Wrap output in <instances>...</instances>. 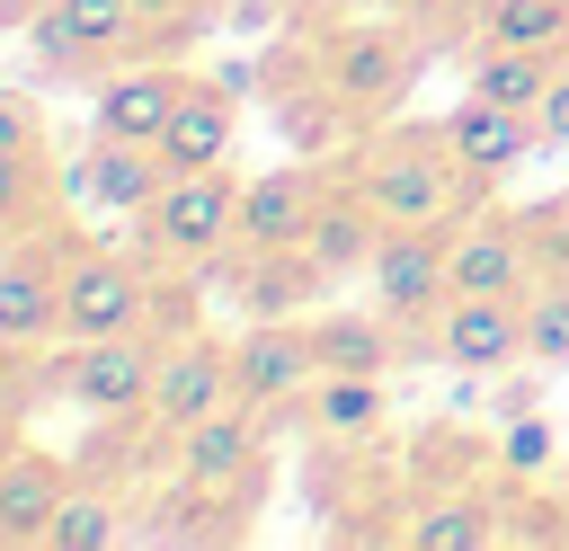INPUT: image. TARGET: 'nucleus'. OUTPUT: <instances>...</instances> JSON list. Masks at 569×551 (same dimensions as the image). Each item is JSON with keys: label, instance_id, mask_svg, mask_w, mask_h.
<instances>
[{"label": "nucleus", "instance_id": "nucleus-1", "mask_svg": "<svg viewBox=\"0 0 569 551\" xmlns=\"http://www.w3.org/2000/svg\"><path fill=\"white\" fill-rule=\"evenodd\" d=\"M347 178L382 204V222H462L471 204H489L462 169V151L445 142V124H365Z\"/></svg>", "mask_w": 569, "mask_h": 551}, {"label": "nucleus", "instance_id": "nucleus-2", "mask_svg": "<svg viewBox=\"0 0 569 551\" xmlns=\"http://www.w3.org/2000/svg\"><path fill=\"white\" fill-rule=\"evenodd\" d=\"M302 44H311L320 80L338 89V107L356 116V133L391 124L409 107V80H418V53H427V36L391 27V18H329V27H302Z\"/></svg>", "mask_w": 569, "mask_h": 551}, {"label": "nucleus", "instance_id": "nucleus-3", "mask_svg": "<svg viewBox=\"0 0 569 551\" xmlns=\"http://www.w3.org/2000/svg\"><path fill=\"white\" fill-rule=\"evenodd\" d=\"M240 169L213 160V169H169V187L133 213V249L169 276H196V267H222V249L240 240Z\"/></svg>", "mask_w": 569, "mask_h": 551}, {"label": "nucleus", "instance_id": "nucleus-4", "mask_svg": "<svg viewBox=\"0 0 569 551\" xmlns=\"http://www.w3.org/2000/svg\"><path fill=\"white\" fill-rule=\"evenodd\" d=\"M160 293L169 267H151L142 249H107L80 240L62 267V338H124V329H160ZM169 338V329H160Z\"/></svg>", "mask_w": 569, "mask_h": 551}, {"label": "nucleus", "instance_id": "nucleus-5", "mask_svg": "<svg viewBox=\"0 0 569 551\" xmlns=\"http://www.w3.org/2000/svg\"><path fill=\"white\" fill-rule=\"evenodd\" d=\"M365 302L409 347H427L436 311L453 302V222H391L382 249H373V267H365Z\"/></svg>", "mask_w": 569, "mask_h": 551}, {"label": "nucleus", "instance_id": "nucleus-6", "mask_svg": "<svg viewBox=\"0 0 569 551\" xmlns=\"http://www.w3.org/2000/svg\"><path fill=\"white\" fill-rule=\"evenodd\" d=\"M160 329H124V338H62L53 355V391L80 409V418H124V409H151V382H160Z\"/></svg>", "mask_w": 569, "mask_h": 551}, {"label": "nucleus", "instance_id": "nucleus-7", "mask_svg": "<svg viewBox=\"0 0 569 551\" xmlns=\"http://www.w3.org/2000/svg\"><path fill=\"white\" fill-rule=\"evenodd\" d=\"M71 196H62V160H53V133L36 116V98L0 89V249L62 222Z\"/></svg>", "mask_w": 569, "mask_h": 551}, {"label": "nucleus", "instance_id": "nucleus-8", "mask_svg": "<svg viewBox=\"0 0 569 551\" xmlns=\"http://www.w3.org/2000/svg\"><path fill=\"white\" fill-rule=\"evenodd\" d=\"M258 98H267V116H276V133H284L293 160H338V151L356 142V116L338 107V89L320 80V62H311L302 36L258 62Z\"/></svg>", "mask_w": 569, "mask_h": 551}, {"label": "nucleus", "instance_id": "nucleus-9", "mask_svg": "<svg viewBox=\"0 0 569 551\" xmlns=\"http://www.w3.org/2000/svg\"><path fill=\"white\" fill-rule=\"evenodd\" d=\"M267 435H276V427H267L258 409H222V418H204V427H187V435L169 444V471L258 515V507H267V480H276Z\"/></svg>", "mask_w": 569, "mask_h": 551}, {"label": "nucleus", "instance_id": "nucleus-10", "mask_svg": "<svg viewBox=\"0 0 569 551\" xmlns=\"http://www.w3.org/2000/svg\"><path fill=\"white\" fill-rule=\"evenodd\" d=\"M71 249H80L71 213L0 249V347H44V338H62V267H71Z\"/></svg>", "mask_w": 569, "mask_h": 551}, {"label": "nucleus", "instance_id": "nucleus-11", "mask_svg": "<svg viewBox=\"0 0 569 551\" xmlns=\"http://www.w3.org/2000/svg\"><path fill=\"white\" fill-rule=\"evenodd\" d=\"M427 355L462 382H498L525 364V293H453L427 329Z\"/></svg>", "mask_w": 569, "mask_h": 551}, {"label": "nucleus", "instance_id": "nucleus-12", "mask_svg": "<svg viewBox=\"0 0 569 551\" xmlns=\"http://www.w3.org/2000/svg\"><path fill=\"white\" fill-rule=\"evenodd\" d=\"M231 364H240V409H258L267 427H284L302 409V391L320 382V338H311V311L302 320H249L231 338Z\"/></svg>", "mask_w": 569, "mask_h": 551}, {"label": "nucleus", "instance_id": "nucleus-13", "mask_svg": "<svg viewBox=\"0 0 569 551\" xmlns=\"http://www.w3.org/2000/svg\"><path fill=\"white\" fill-rule=\"evenodd\" d=\"M27 44L44 80H107L116 62H133V0H53Z\"/></svg>", "mask_w": 569, "mask_h": 551}, {"label": "nucleus", "instance_id": "nucleus-14", "mask_svg": "<svg viewBox=\"0 0 569 551\" xmlns=\"http://www.w3.org/2000/svg\"><path fill=\"white\" fill-rule=\"evenodd\" d=\"M222 409H240V364H231V338H213V329H178V338L160 347L151 418H160L169 435H187V427H204V418H222Z\"/></svg>", "mask_w": 569, "mask_h": 551}, {"label": "nucleus", "instance_id": "nucleus-15", "mask_svg": "<svg viewBox=\"0 0 569 551\" xmlns=\"http://www.w3.org/2000/svg\"><path fill=\"white\" fill-rule=\"evenodd\" d=\"M160 187H169L160 142H116V133H98V124H89V142L62 160V196H71V213H142Z\"/></svg>", "mask_w": 569, "mask_h": 551}, {"label": "nucleus", "instance_id": "nucleus-16", "mask_svg": "<svg viewBox=\"0 0 569 551\" xmlns=\"http://www.w3.org/2000/svg\"><path fill=\"white\" fill-rule=\"evenodd\" d=\"M436 124H445V142L462 151V169H471V187H480V196H498L525 160H542L533 116H525V107H498V98H480V89H462Z\"/></svg>", "mask_w": 569, "mask_h": 551}, {"label": "nucleus", "instance_id": "nucleus-17", "mask_svg": "<svg viewBox=\"0 0 569 551\" xmlns=\"http://www.w3.org/2000/svg\"><path fill=\"white\" fill-rule=\"evenodd\" d=\"M187 71L196 62H116L107 80H89V124L116 142H160L187 98Z\"/></svg>", "mask_w": 569, "mask_h": 551}, {"label": "nucleus", "instance_id": "nucleus-18", "mask_svg": "<svg viewBox=\"0 0 569 551\" xmlns=\"http://www.w3.org/2000/svg\"><path fill=\"white\" fill-rule=\"evenodd\" d=\"M542 267H533V231L525 213L507 204H471L453 222V293H525Z\"/></svg>", "mask_w": 569, "mask_h": 551}, {"label": "nucleus", "instance_id": "nucleus-19", "mask_svg": "<svg viewBox=\"0 0 569 551\" xmlns=\"http://www.w3.org/2000/svg\"><path fill=\"white\" fill-rule=\"evenodd\" d=\"M222 276H231V293H240L249 320H302L338 284L302 240H284V249H222Z\"/></svg>", "mask_w": 569, "mask_h": 551}, {"label": "nucleus", "instance_id": "nucleus-20", "mask_svg": "<svg viewBox=\"0 0 569 551\" xmlns=\"http://www.w3.org/2000/svg\"><path fill=\"white\" fill-rule=\"evenodd\" d=\"M71 480H80V462H62L53 444L27 435L9 453V471H0V551H36L44 524H53V507L71 498Z\"/></svg>", "mask_w": 569, "mask_h": 551}, {"label": "nucleus", "instance_id": "nucleus-21", "mask_svg": "<svg viewBox=\"0 0 569 551\" xmlns=\"http://www.w3.org/2000/svg\"><path fill=\"white\" fill-rule=\"evenodd\" d=\"M231 133H240V89L222 80V62L204 71H187V98H178V116H169V133H160V160L169 169H213V160H231Z\"/></svg>", "mask_w": 569, "mask_h": 551}, {"label": "nucleus", "instance_id": "nucleus-22", "mask_svg": "<svg viewBox=\"0 0 569 551\" xmlns=\"http://www.w3.org/2000/svg\"><path fill=\"white\" fill-rule=\"evenodd\" d=\"M320 187H329V160H293V169H267L240 187V240L231 249H284L311 231L320 213Z\"/></svg>", "mask_w": 569, "mask_h": 551}, {"label": "nucleus", "instance_id": "nucleus-23", "mask_svg": "<svg viewBox=\"0 0 569 551\" xmlns=\"http://www.w3.org/2000/svg\"><path fill=\"white\" fill-rule=\"evenodd\" d=\"M382 231H391V222H382V204H373L356 178H329V187H320V213H311V231H302V249L347 284V276H365V267H373Z\"/></svg>", "mask_w": 569, "mask_h": 551}, {"label": "nucleus", "instance_id": "nucleus-24", "mask_svg": "<svg viewBox=\"0 0 569 551\" xmlns=\"http://www.w3.org/2000/svg\"><path fill=\"white\" fill-rule=\"evenodd\" d=\"M320 444H373L391 427V373H320L293 409Z\"/></svg>", "mask_w": 569, "mask_h": 551}, {"label": "nucleus", "instance_id": "nucleus-25", "mask_svg": "<svg viewBox=\"0 0 569 551\" xmlns=\"http://www.w3.org/2000/svg\"><path fill=\"white\" fill-rule=\"evenodd\" d=\"M311 338H320V373H391L400 347H409L373 302H365V311H347V302L329 311V302H320V311H311Z\"/></svg>", "mask_w": 569, "mask_h": 551}, {"label": "nucleus", "instance_id": "nucleus-26", "mask_svg": "<svg viewBox=\"0 0 569 551\" xmlns=\"http://www.w3.org/2000/svg\"><path fill=\"white\" fill-rule=\"evenodd\" d=\"M471 89L480 98H498V107H542V89H551V71H560V53H533V44H471Z\"/></svg>", "mask_w": 569, "mask_h": 551}, {"label": "nucleus", "instance_id": "nucleus-27", "mask_svg": "<svg viewBox=\"0 0 569 551\" xmlns=\"http://www.w3.org/2000/svg\"><path fill=\"white\" fill-rule=\"evenodd\" d=\"M124 533H133L124 498H116V489H98V480H71V498L53 507V524H44V542H36V551H107V542H124Z\"/></svg>", "mask_w": 569, "mask_h": 551}, {"label": "nucleus", "instance_id": "nucleus-28", "mask_svg": "<svg viewBox=\"0 0 569 551\" xmlns=\"http://www.w3.org/2000/svg\"><path fill=\"white\" fill-rule=\"evenodd\" d=\"M471 44L560 53V44H569V0H471Z\"/></svg>", "mask_w": 569, "mask_h": 551}, {"label": "nucleus", "instance_id": "nucleus-29", "mask_svg": "<svg viewBox=\"0 0 569 551\" xmlns=\"http://www.w3.org/2000/svg\"><path fill=\"white\" fill-rule=\"evenodd\" d=\"M489 462H498V480H542L551 462H560V427L542 418V409H525V418H498L489 427Z\"/></svg>", "mask_w": 569, "mask_h": 551}, {"label": "nucleus", "instance_id": "nucleus-30", "mask_svg": "<svg viewBox=\"0 0 569 551\" xmlns=\"http://www.w3.org/2000/svg\"><path fill=\"white\" fill-rule=\"evenodd\" d=\"M525 364L533 373L569 364V276H533L525 284Z\"/></svg>", "mask_w": 569, "mask_h": 551}, {"label": "nucleus", "instance_id": "nucleus-31", "mask_svg": "<svg viewBox=\"0 0 569 551\" xmlns=\"http://www.w3.org/2000/svg\"><path fill=\"white\" fill-rule=\"evenodd\" d=\"M533 133H542L551 160H569V44H560V71H551V89H542V107H533Z\"/></svg>", "mask_w": 569, "mask_h": 551}, {"label": "nucleus", "instance_id": "nucleus-32", "mask_svg": "<svg viewBox=\"0 0 569 551\" xmlns=\"http://www.w3.org/2000/svg\"><path fill=\"white\" fill-rule=\"evenodd\" d=\"M44 9H53V0H0V36H27Z\"/></svg>", "mask_w": 569, "mask_h": 551}, {"label": "nucleus", "instance_id": "nucleus-33", "mask_svg": "<svg viewBox=\"0 0 569 551\" xmlns=\"http://www.w3.org/2000/svg\"><path fill=\"white\" fill-rule=\"evenodd\" d=\"M18 444H27V427H18V409L0 400V471H9V453H18Z\"/></svg>", "mask_w": 569, "mask_h": 551}]
</instances>
